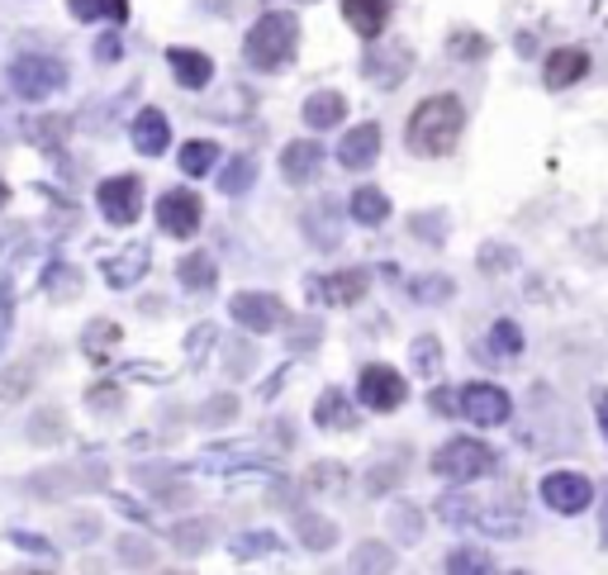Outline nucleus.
<instances>
[{"label": "nucleus", "instance_id": "nucleus-1", "mask_svg": "<svg viewBox=\"0 0 608 575\" xmlns=\"http://www.w3.org/2000/svg\"><path fill=\"white\" fill-rule=\"evenodd\" d=\"M461 124H466V110H461V100L457 96H433V100H423L419 110H413V120H409V143H413V152H423V157H443L457 148V138H461Z\"/></svg>", "mask_w": 608, "mask_h": 575}, {"label": "nucleus", "instance_id": "nucleus-2", "mask_svg": "<svg viewBox=\"0 0 608 575\" xmlns=\"http://www.w3.org/2000/svg\"><path fill=\"white\" fill-rule=\"evenodd\" d=\"M295 44H300V24H295V15H286V10H271V15H262L248 29V44H243V52H248L252 68H286V62L295 58Z\"/></svg>", "mask_w": 608, "mask_h": 575}, {"label": "nucleus", "instance_id": "nucleus-3", "mask_svg": "<svg viewBox=\"0 0 608 575\" xmlns=\"http://www.w3.org/2000/svg\"><path fill=\"white\" fill-rule=\"evenodd\" d=\"M433 470L443 480H457V486H466V480L495 470V448H485V442H475V438H451L447 448H437Z\"/></svg>", "mask_w": 608, "mask_h": 575}, {"label": "nucleus", "instance_id": "nucleus-4", "mask_svg": "<svg viewBox=\"0 0 608 575\" xmlns=\"http://www.w3.org/2000/svg\"><path fill=\"white\" fill-rule=\"evenodd\" d=\"M62 82H67V68H62L58 58H44V52H24V58L10 62V86H15V96H24V100L53 96Z\"/></svg>", "mask_w": 608, "mask_h": 575}, {"label": "nucleus", "instance_id": "nucleus-5", "mask_svg": "<svg viewBox=\"0 0 608 575\" xmlns=\"http://www.w3.org/2000/svg\"><path fill=\"white\" fill-rule=\"evenodd\" d=\"M357 395L367 409H399L409 395V386H405V376L395 371V366H385V362H371V366H361V376H357Z\"/></svg>", "mask_w": 608, "mask_h": 575}, {"label": "nucleus", "instance_id": "nucleus-6", "mask_svg": "<svg viewBox=\"0 0 608 575\" xmlns=\"http://www.w3.org/2000/svg\"><path fill=\"white\" fill-rule=\"evenodd\" d=\"M96 200H100V209H106L110 224H134V219L144 215V181L138 176H110V181H100Z\"/></svg>", "mask_w": 608, "mask_h": 575}, {"label": "nucleus", "instance_id": "nucleus-7", "mask_svg": "<svg viewBox=\"0 0 608 575\" xmlns=\"http://www.w3.org/2000/svg\"><path fill=\"white\" fill-rule=\"evenodd\" d=\"M200 215H204V205L196 191H166L158 200V224L172 233V238H190V233L200 229Z\"/></svg>", "mask_w": 608, "mask_h": 575}, {"label": "nucleus", "instance_id": "nucleus-8", "mask_svg": "<svg viewBox=\"0 0 608 575\" xmlns=\"http://www.w3.org/2000/svg\"><path fill=\"white\" fill-rule=\"evenodd\" d=\"M542 500H547L556 514H580V509H590L594 486L585 476H575V470H551V476L542 480Z\"/></svg>", "mask_w": 608, "mask_h": 575}, {"label": "nucleus", "instance_id": "nucleus-9", "mask_svg": "<svg viewBox=\"0 0 608 575\" xmlns=\"http://www.w3.org/2000/svg\"><path fill=\"white\" fill-rule=\"evenodd\" d=\"M509 395H504L499 386H466L461 390V414L466 418H475V424H485V428H495V424H504V418H509Z\"/></svg>", "mask_w": 608, "mask_h": 575}, {"label": "nucleus", "instance_id": "nucleus-10", "mask_svg": "<svg viewBox=\"0 0 608 575\" xmlns=\"http://www.w3.org/2000/svg\"><path fill=\"white\" fill-rule=\"evenodd\" d=\"M281 314H286V309H281V299L262 295V291H252V295L243 291L238 299H233V319H238L248 333H271L281 323Z\"/></svg>", "mask_w": 608, "mask_h": 575}, {"label": "nucleus", "instance_id": "nucleus-11", "mask_svg": "<svg viewBox=\"0 0 608 575\" xmlns=\"http://www.w3.org/2000/svg\"><path fill=\"white\" fill-rule=\"evenodd\" d=\"M319 162H323V148L314 138H300V143H286V152H281V172L295 186H305V181L319 176Z\"/></svg>", "mask_w": 608, "mask_h": 575}, {"label": "nucleus", "instance_id": "nucleus-12", "mask_svg": "<svg viewBox=\"0 0 608 575\" xmlns=\"http://www.w3.org/2000/svg\"><path fill=\"white\" fill-rule=\"evenodd\" d=\"M166 68H172V76L186 90H200L214 76V62L204 58L200 48H172V52H166Z\"/></svg>", "mask_w": 608, "mask_h": 575}, {"label": "nucleus", "instance_id": "nucleus-13", "mask_svg": "<svg viewBox=\"0 0 608 575\" xmlns=\"http://www.w3.org/2000/svg\"><path fill=\"white\" fill-rule=\"evenodd\" d=\"M376 152H381V129L376 124H357L352 134H347L343 143H338V162L343 167H371L376 162Z\"/></svg>", "mask_w": 608, "mask_h": 575}, {"label": "nucleus", "instance_id": "nucleus-14", "mask_svg": "<svg viewBox=\"0 0 608 575\" xmlns=\"http://www.w3.org/2000/svg\"><path fill=\"white\" fill-rule=\"evenodd\" d=\"M367 271H333V277H323L314 285V295L323 299V305H357L361 295H367Z\"/></svg>", "mask_w": 608, "mask_h": 575}, {"label": "nucleus", "instance_id": "nucleus-15", "mask_svg": "<svg viewBox=\"0 0 608 575\" xmlns=\"http://www.w3.org/2000/svg\"><path fill=\"white\" fill-rule=\"evenodd\" d=\"M343 15L361 38H376L390 24V0H343Z\"/></svg>", "mask_w": 608, "mask_h": 575}, {"label": "nucleus", "instance_id": "nucleus-16", "mask_svg": "<svg viewBox=\"0 0 608 575\" xmlns=\"http://www.w3.org/2000/svg\"><path fill=\"white\" fill-rule=\"evenodd\" d=\"M166 143H172V124H166V114L162 110H144L134 120V148L138 152H148V157H158Z\"/></svg>", "mask_w": 608, "mask_h": 575}, {"label": "nucleus", "instance_id": "nucleus-17", "mask_svg": "<svg viewBox=\"0 0 608 575\" xmlns=\"http://www.w3.org/2000/svg\"><path fill=\"white\" fill-rule=\"evenodd\" d=\"M585 72H590L585 48H556L547 58V86H575Z\"/></svg>", "mask_w": 608, "mask_h": 575}, {"label": "nucleus", "instance_id": "nucleus-18", "mask_svg": "<svg viewBox=\"0 0 608 575\" xmlns=\"http://www.w3.org/2000/svg\"><path fill=\"white\" fill-rule=\"evenodd\" d=\"M343 114H347V100L338 96V90H319V96L305 100V124L309 129H333V124H343Z\"/></svg>", "mask_w": 608, "mask_h": 575}, {"label": "nucleus", "instance_id": "nucleus-19", "mask_svg": "<svg viewBox=\"0 0 608 575\" xmlns=\"http://www.w3.org/2000/svg\"><path fill=\"white\" fill-rule=\"evenodd\" d=\"M352 219L357 224H367V229H376V224H385L390 219V200H385V191H376V186H361V191H352Z\"/></svg>", "mask_w": 608, "mask_h": 575}, {"label": "nucleus", "instance_id": "nucleus-20", "mask_svg": "<svg viewBox=\"0 0 608 575\" xmlns=\"http://www.w3.org/2000/svg\"><path fill=\"white\" fill-rule=\"evenodd\" d=\"M314 418H319V428H352L357 424V414H352V404H347L343 390H323L319 404H314Z\"/></svg>", "mask_w": 608, "mask_h": 575}, {"label": "nucleus", "instance_id": "nucleus-21", "mask_svg": "<svg viewBox=\"0 0 608 575\" xmlns=\"http://www.w3.org/2000/svg\"><path fill=\"white\" fill-rule=\"evenodd\" d=\"M447 575H495V556L485 547H457L447 556Z\"/></svg>", "mask_w": 608, "mask_h": 575}, {"label": "nucleus", "instance_id": "nucleus-22", "mask_svg": "<svg viewBox=\"0 0 608 575\" xmlns=\"http://www.w3.org/2000/svg\"><path fill=\"white\" fill-rule=\"evenodd\" d=\"M390 566H395V556H390V547L385 542H361L352 552V571L357 575H390Z\"/></svg>", "mask_w": 608, "mask_h": 575}, {"label": "nucleus", "instance_id": "nucleus-23", "mask_svg": "<svg viewBox=\"0 0 608 575\" xmlns=\"http://www.w3.org/2000/svg\"><path fill=\"white\" fill-rule=\"evenodd\" d=\"M214 162H219V143H210V138H196L181 148V172L186 176H204Z\"/></svg>", "mask_w": 608, "mask_h": 575}, {"label": "nucleus", "instance_id": "nucleus-24", "mask_svg": "<svg viewBox=\"0 0 608 575\" xmlns=\"http://www.w3.org/2000/svg\"><path fill=\"white\" fill-rule=\"evenodd\" d=\"M72 15L76 20H114V24H124L128 20V0H72Z\"/></svg>", "mask_w": 608, "mask_h": 575}, {"label": "nucleus", "instance_id": "nucleus-25", "mask_svg": "<svg viewBox=\"0 0 608 575\" xmlns=\"http://www.w3.org/2000/svg\"><path fill=\"white\" fill-rule=\"evenodd\" d=\"M181 285H186V291H210L214 285V261L204 253H190L186 261H181Z\"/></svg>", "mask_w": 608, "mask_h": 575}, {"label": "nucleus", "instance_id": "nucleus-26", "mask_svg": "<svg viewBox=\"0 0 608 575\" xmlns=\"http://www.w3.org/2000/svg\"><path fill=\"white\" fill-rule=\"evenodd\" d=\"M519 352H523V333H519V323L499 319L495 329H489V357H519Z\"/></svg>", "mask_w": 608, "mask_h": 575}, {"label": "nucleus", "instance_id": "nucleus-27", "mask_svg": "<svg viewBox=\"0 0 608 575\" xmlns=\"http://www.w3.org/2000/svg\"><path fill=\"white\" fill-rule=\"evenodd\" d=\"M252 176H257V167L248 162V157H238L233 167H224V172H219V191L238 195V191H248V186H252Z\"/></svg>", "mask_w": 608, "mask_h": 575}, {"label": "nucleus", "instance_id": "nucleus-28", "mask_svg": "<svg viewBox=\"0 0 608 575\" xmlns=\"http://www.w3.org/2000/svg\"><path fill=\"white\" fill-rule=\"evenodd\" d=\"M172 542L181 547V552H200V547L204 542H210V523H176V528H172Z\"/></svg>", "mask_w": 608, "mask_h": 575}, {"label": "nucleus", "instance_id": "nucleus-29", "mask_svg": "<svg viewBox=\"0 0 608 575\" xmlns=\"http://www.w3.org/2000/svg\"><path fill=\"white\" fill-rule=\"evenodd\" d=\"M300 538H305V547H333V538H338V528L333 523H323V518H300Z\"/></svg>", "mask_w": 608, "mask_h": 575}, {"label": "nucleus", "instance_id": "nucleus-30", "mask_svg": "<svg viewBox=\"0 0 608 575\" xmlns=\"http://www.w3.org/2000/svg\"><path fill=\"white\" fill-rule=\"evenodd\" d=\"M413 295L433 305V299H447L451 295V281H419V285H413Z\"/></svg>", "mask_w": 608, "mask_h": 575}, {"label": "nucleus", "instance_id": "nucleus-31", "mask_svg": "<svg viewBox=\"0 0 608 575\" xmlns=\"http://www.w3.org/2000/svg\"><path fill=\"white\" fill-rule=\"evenodd\" d=\"M481 52H485V38H457V58H481Z\"/></svg>", "mask_w": 608, "mask_h": 575}, {"label": "nucleus", "instance_id": "nucleus-32", "mask_svg": "<svg viewBox=\"0 0 608 575\" xmlns=\"http://www.w3.org/2000/svg\"><path fill=\"white\" fill-rule=\"evenodd\" d=\"M405 523V538H419V514L413 509H405V514H395V528Z\"/></svg>", "mask_w": 608, "mask_h": 575}, {"label": "nucleus", "instance_id": "nucleus-33", "mask_svg": "<svg viewBox=\"0 0 608 575\" xmlns=\"http://www.w3.org/2000/svg\"><path fill=\"white\" fill-rule=\"evenodd\" d=\"M124 556H128V561H148L152 552H148L144 542H134V538H128V542H124Z\"/></svg>", "mask_w": 608, "mask_h": 575}, {"label": "nucleus", "instance_id": "nucleus-34", "mask_svg": "<svg viewBox=\"0 0 608 575\" xmlns=\"http://www.w3.org/2000/svg\"><path fill=\"white\" fill-rule=\"evenodd\" d=\"M599 424H604V438H608V395H599Z\"/></svg>", "mask_w": 608, "mask_h": 575}, {"label": "nucleus", "instance_id": "nucleus-35", "mask_svg": "<svg viewBox=\"0 0 608 575\" xmlns=\"http://www.w3.org/2000/svg\"><path fill=\"white\" fill-rule=\"evenodd\" d=\"M10 575H53V571H44V566H38V571H10Z\"/></svg>", "mask_w": 608, "mask_h": 575}, {"label": "nucleus", "instance_id": "nucleus-36", "mask_svg": "<svg viewBox=\"0 0 608 575\" xmlns=\"http://www.w3.org/2000/svg\"><path fill=\"white\" fill-rule=\"evenodd\" d=\"M10 200V186H5V181H0V205H5Z\"/></svg>", "mask_w": 608, "mask_h": 575}, {"label": "nucleus", "instance_id": "nucleus-37", "mask_svg": "<svg viewBox=\"0 0 608 575\" xmlns=\"http://www.w3.org/2000/svg\"><path fill=\"white\" fill-rule=\"evenodd\" d=\"M604 542H608V504H604Z\"/></svg>", "mask_w": 608, "mask_h": 575}, {"label": "nucleus", "instance_id": "nucleus-38", "mask_svg": "<svg viewBox=\"0 0 608 575\" xmlns=\"http://www.w3.org/2000/svg\"><path fill=\"white\" fill-rule=\"evenodd\" d=\"M513 575H523V571H513Z\"/></svg>", "mask_w": 608, "mask_h": 575}]
</instances>
